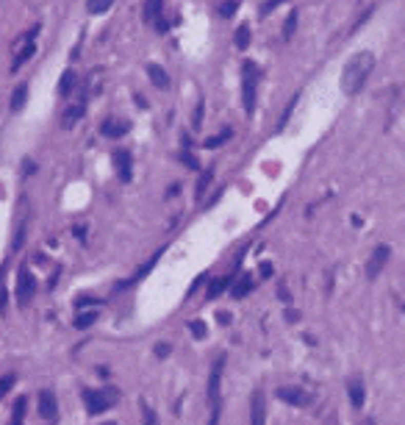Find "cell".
I'll list each match as a JSON object with an SVG mask.
<instances>
[{"label": "cell", "mask_w": 405, "mask_h": 425, "mask_svg": "<svg viewBox=\"0 0 405 425\" xmlns=\"http://www.w3.org/2000/svg\"><path fill=\"white\" fill-rule=\"evenodd\" d=\"M372 70H375V53H369V50L355 53V56L344 64V70H341V92L344 95H358L363 89V84L369 81Z\"/></svg>", "instance_id": "1"}, {"label": "cell", "mask_w": 405, "mask_h": 425, "mask_svg": "<svg viewBox=\"0 0 405 425\" xmlns=\"http://www.w3.org/2000/svg\"><path fill=\"white\" fill-rule=\"evenodd\" d=\"M258 78H261L258 64H256V61H244V67H242V103H244V112H247V114L256 112Z\"/></svg>", "instance_id": "2"}, {"label": "cell", "mask_w": 405, "mask_h": 425, "mask_svg": "<svg viewBox=\"0 0 405 425\" xmlns=\"http://www.w3.org/2000/svg\"><path fill=\"white\" fill-rule=\"evenodd\" d=\"M117 389H89L84 392V400H86V411L89 414H103L108 406L117 403Z\"/></svg>", "instance_id": "3"}, {"label": "cell", "mask_w": 405, "mask_h": 425, "mask_svg": "<svg viewBox=\"0 0 405 425\" xmlns=\"http://www.w3.org/2000/svg\"><path fill=\"white\" fill-rule=\"evenodd\" d=\"M33 294H36V281H33V275L23 267V270H20V275H17V300L25 306V303H31Z\"/></svg>", "instance_id": "4"}, {"label": "cell", "mask_w": 405, "mask_h": 425, "mask_svg": "<svg viewBox=\"0 0 405 425\" xmlns=\"http://www.w3.org/2000/svg\"><path fill=\"white\" fill-rule=\"evenodd\" d=\"M114 170H117V175H120V181H130V170H133V156H130V150L125 147H117L114 150Z\"/></svg>", "instance_id": "5"}, {"label": "cell", "mask_w": 405, "mask_h": 425, "mask_svg": "<svg viewBox=\"0 0 405 425\" xmlns=\"http://www.w3.org/2000/svg\"><path fill=\"white\" fill-rule=\"evenodd\" d=\"M389 256H391L389 245H377L375 253H372V258H369V264H367V278H377V275H380V270L386 267Z\"/></svg>", "instance_id": "6"}, {"label": "cell", "mask_w": 405, "mask_h": 425, "mask_svg": "<svg viewBox=\"0 0 405 425\" xmlns=\"http://www.w3.org/2000/svg\"><path fill=\"white\" fill-rule=\"evenodd\" d=\"M278 397L283 403H292V406H308V403H311V395L305 392V389H300V386H280L278 389Z\"/></svg>", "instance_id": "7"}, {"label": "cell", "mask_w": 405, "mask_h": 425, "mask_svg": "<svg viewBox=\"0 0 405 425\" xmlns=\"http://www.w3.org/2000/svg\"><path fill=\"white\" fill-rule=\"evenodd\" d=\"M250 425H266V400L261 389H256L250 397Z\"/></svg>", "instance_id": "8"}, {"label": "cell", "mask_w": 405, "mask_h": 425, "mask_svg": "<svg viewBox=\"0 0 405 425\" xmlns=\"http://www.w3.org/2000/svg\"><path fill=\"white\" fill-rule=\"evenodd\" d=\"M222 367H225V356H219L214 361V367H211V375H208V400L211 406L217 403L219 397V383H222Z\"/></svg>", "instance_id": "9"}, {"label": "cell", "mask_w": 405, "mask_h": 425, "mask_svg": "<svg viewBox=\"0 0 405 425\" xmlns=\"http://www.w3.org/2000/svg\"><path fill=\"white\" fill-rule=\"evenodd\" d=\"M39 414H42L45 420H56L59 417V400H56V395H53L50 389H42V392H39Z\"/></svg>", "instance_id": "10"}, {"label": "cell", "mask_w": 405, "mask_h": 425, "mask_svg": "<svg viewBox=\"0 0 405 425\" xmlns=\"http://www.w3.org/2000/svg\"><path fill=\"white\" fill-rule=\"evenodd\" d=\"M100 131H103V136H114V139H117V136H125L130 131V125L125 120H106Z\"/></svg>", "instance_id": "11"}, {"label": "cell", "mask_w": 405, "mask_h": 425, "mask_svg": "<svg viewBox=\"0 0 405 425\" xmlns=\"http://www.w3.org/2000/svg\"><path fill=\"white\" fill-rule=\"evenodd\" d=\"M147 75H150V81H153L159 89H169V75H167V70H164V67L147 64Z\"/></svg>", "instance_id": "12"}, {"label": "cell", "mask_w": 405, "mask_h": 425, "mask_svg": "<svg viewBox=\"0 0 405 425\" xmlns=\"http://www.w3.org/2000/svg\"><path fill=\"white\" fill-rule=\"evenodd\" d=\"M33 53H36V42H33V39H28V45H25L23 50H20L17 56H14V61H11V72H17L20 67H23L25 61H28V59L33 56Z\"/></svg>", "instance_id": "13"}, {"label": "cell", "mask_w": 405, "mask_h": 425, "mask_svg": "<svg viewBox=\"0 0 405 425\" xmlns=\"http://www.w3.org/2000/svg\"><path fill=\"white\" fill-rule=\"evenodd\" d=\"M84 112H86V100H78L72 108H67V112H64V125H67V128L75 125V122L84 117Z\"/></svg>", "instance_id": "14"}, {"label": "cell", "mask_w": 405, "mask_h": 425, "mask_svg": "<svg viewBox=\"0 0 405 425\" xmlns=\"http://www.w3.org/2000/svg\"><path fill=\"white\" fill-rule=\"evenodd\" d=\"M347 392H350V403H353L355 409H361L363 406V386H361V381H350Z\"/></svg>", "instance_id": "15"}, {"label": "cell", "mask_w": 405, "mask_h": 425, "mask_svg": "<svg viewBox=\"0 0 405 425\" xmlns=\"http://www.w3.org/2000/svg\"><path fill=\"white\" fill-rule=\"evenodd\" d=\"M75 86H78V78H75L72 70H67L64 75H61V81H59V95H70Z\"/></svg>", "instance_id": "16"}, {"label": "cell", "mask_w": 405, "mask_h": 425, "mask_svg": "<svg viewBox=\"0 0 405 425\" xmlns=\"http://www.w3.org/2000/svg\"><path fill=\"white\" fill-rule=\"evenodd\" d=\"M211 181H214V170H203L200 181H197V187H195V192H197V200H203V195H205V192H208Z\"/></svg>", "instance_id": "17"}, {"label": "cell", "mask_w": 405, "mask_h": 425, "mask_svg": "<svg viewBox=\"0 0 405 425\" xmlns=\"http://www.w3.org/2000/svg\"><path fill=\"white\" fill-rule=\"evenodd\" d=\"M230 286V278H217V281H211V286H208V292H205V298L208 300H214V298H219L225 289Z\"/></svg>", "instance_id": "18"}, {"label": "cell", "mask_w": 405, "mask_h": 425, "mask_svg": "<svg viewBox=\"0 0 405 425\" xmlns=\"http://www.w3.org/2000/svg\"><path fill=\"white\" fill-rule=\"evenodd\" d=\"M94 323H98V311H84V314H78V317H75V328H78V331H86V328H92Z\"/></svg>", "instance_id": "19"}, {"label": "cell", "mask_w": 405, "mask_h": 425, "mask_svg": "<svg viewBox=\"0 0 405 425\" xmlns=\"http://www.w3.org/2000/svg\"><path fill=\"white\" fill-rule=\"evenodd\" d=\"M233 45L239 47V50H247V45H250V25H239L236 28V36H233Z\"/></svg>", "instance_id": "20"}, {"label": "cell", "mask_w": 405, "mask_h": 425, "mask_svg": "<svg viewBox=\"0 0 405 425\" xmlns=\"http://www.w3.org/2000/svg\"><path fill=\"white\" fill-rule=\"evenodd\" d=\"M25 100H28V86L20 84V86L14 89V95H11V108H14V112H20V108L25 106Z\"/></svg>", "instance_id": "21"}, {"label": "cell", "mask_w": 405, "mask_h": 425, "mask_svg": "<svg viewBox=\"0 0 405 425\" xmlns=\"http://www.w3.org/2000/svg\"><path fill=\"white\" fill-rule=\"evenodd\" d=\"M161 6H164V0H147V6H145V20L147 23H156V20L161 17Z\"/></svg>", "instance_id": "22"}, {"label": "cell", "mask_w": 405, "mask_h": 425, "mask_svg": "<svg viewBox=\"0 0 405 425\" xmlns=\"http://www.w3.org/2000/svg\"><path fill=\"white\" fill-rule=\"evenodd\" d=\"M114 0H86V9L89 14H106L108 9H111Z\"/></svg>", "instance_id": "23"}, {"label": "cell", "mask_w": 405, "mask_h": 425, "mask_svg": "<svg viewBox=\"0 0 405 425\" xmlns=\"http://www.w3.org/2000/svg\"><path fill=\"white\" fill-rule=\"evenodd\" d=\"M25 409H28V400H25V397H17V400H14V409H11V422H23Z\"/></svg>", "instance_id": "24"}, {"label": "cell", "mask_w": 405, "mask_h": 425, "mask_svg": "<svg viewBox=\"0 0 405 425\" xmlns=\"http://www.w3.org/2000/svg\"><path fill=\"white\" fill-rule=\"evenodd\" d=\"M228 139H230V128H228V131H222V134H217V136H208V139L203 142V147L214 150V147H219V145H225Z\"/></svg>", "instance_id": "25"}, {"label": "cell", "mask_w": 405, "mask_h": 425, "mask_svg": "<svg viewBox=\"0 0 405 425\" xmlns=\"http://www.w3.org/2000/svg\"><path fill=\"white\" fill-rule=\"evenodd\" d=\"M250 289H253V278H250V275H244L236 286H233V298H244V294L250 292Z\"/></svg>", "instance_id": "26"}, {"label": "cell", "mask_w": 405, "mask_h": 425, "mask_svg": "<svg viewBox=\"0 0 405 425\" xmlns=\"http://www.w3.org/2000/svg\"><path fill=\"white\" fill-rule=\"evenodd\" d=\"M294 31H297V11H292V14L286 17V23H283V39H292Z\"/></svg>", "instance_id": "27"}, {"label": "cell", "mask_w": 405, "mask_h": 425, "mask_svg": "<svg viewBox=\"0 0 405 425\" xmlns=\"http://www.w3.org/2000/svg\"><path fill=\"white\" fill-rule=\"evenodd\" d=\"M181 164H186L189 170H200V161L195 159V153H191L189 147H183V150H181Z\"/></svg>", "instance_id": "28"}, {"label": "cell", "mask_w": 405, "mask_h": 425, "mask_svg": "<svg viewBox=\"0 0 405 425\" xmlns=\"http://www.w3.org/2000/svg\"><path fill=\"white\" fill-rule=\"evenodd\" d=\"M297 100H300V95H294V98L289 100V106H286V112H283V117H280V122H278V131H283V128H286V122H289V117H292V112H294V106H297Z\"/></svg>", "instance_id": "29"}, {"label": "cell", "mask_w": 405, "mask_h": 425, "mask_svg": "<svg viewBox=\"0 0 405 425\" xmlns=\"http://www.w3.org/2000/svg\"><path fill=\"white\" fill-rule=\"evenodd\" d=\"M189 331H191V337H195V339H205V323H203V320H191Z\"/></svg>", "instance_id": "30"}, {"label": "cell", "mask_w": 405, "mask_h": 425, "mask_svg": "<svg viewBox=\"0 0 405 425\" xmlns=\"http://www.w3.org/2000/svg\"><path fill=\"white\" fill-rule=\"evenodd\" d=\"M236 0H225V3L222 6H219V14H222L225 20H228V17H233V14H236Z\"/></svg>", "instance_id": "31"}, {"label": "cell", "mask_w": 405, "mask_h": 425, "mask_svg": "<svg viewBox=\"0 0 405 425\" xmlns=\"http://www.w3.org/2000/svg\"><path fill=\"white\" fill-rule=\"evenodd\" d=\"M142 411H145V425H159V417H156V411L150 409L145 400H142Z\"/></svg>", "instance_id": "32"}, {"label": "cell", "mask_w": 405, "mask_h": 425, "mask_svg": "<svg viewBox=\"0 0 405 425\" xmlns=\"http://www.w3.org/2000/svg\"><path fill=\"white\" fill-rule=\"evenodd\" d=\"M203 114H205V108H203V100H200V103H197V108H195V114H191V128L203 125Z\"/></svg>", "instance_id": "33"}, {"label": "cell", "mask_w": 405, "mask_h": 425, "mask_svg": "<svg viewBox=\"0 0 405 425\" xmlns=\"http://www.w3.org/2000/svg\"><path fill=\"white\" fill-rule=\"evenodd\" d=\"M283 3V0H266L264 6H261V17H266V14H272V11L278 9V6Z\"/></svg>", "instance_id": "34"}, {"label": "cell", "mask_w": 405, "mask_h": 425, "mask_svg": "<svg viewBox=\"0 0 405 425\" xmlns=\"http://www.w3.org/2000/svg\"><path fill=\"white\" fill-rule=\"evenodd\" d=\"M11 386H14V375H6V378L0 381V397H3L6 392H9Z\"/></svg>", "instance_id": "35"}, {"label": "cell", "mask_w": 405, "mask_h": 425, "mask_svg": "<svg viewBox=\"0 0 405 425\" xmlns=\"http://www.w3.org/2000/svg\"><path fill=\"white\" fill-rule=\"evenodd\" d=\"M156 356H159V359H167V356H169V345H164V342H161V345H156Z\"/></svg>", "instance_id": "36"}, {"label": "cell", "mask_w": 405, "mask_h": 425, "mask_svg": "<svg viewBox=\"0 0 405 425\" xmlns=\"http://www.w3.org/2000/svg\"><path fill=\"white\" fill-rule=\"evenodd\" d=\"M208 425H219V403H214V411H211V420Z\"/></svg>", "instance_id": "37"}, {"label": "cell", "mask_w": 405, "mask_h": 425, "mask_svg": "<svg viewBox=\"0 0 405 425\" xmlns=\"http://www.w3.org/2000/svg\"><path fill=\"white\" fill-rule=\"evenodd\" d=\"M23 170H25V173H33V170H36V164H33V161H23Z\"/></svg>", "instance_id": "38"}, {"label": "cell", "mask_w": 405, "mask_h": 425, "mask_svg": "<svg viewBox=\"0 0 405 425\" xmlns=\"http://www.w3.org/2000/svg\"><path fill=\"white\" fill-rule=\"evenodd\" d=\"M278 294H280L283 300H289V289H286V286H278Z\"/></svg>", "instance_id": "39"}, {"label": "cell", "mask_w": 405, "mask_h": 425, "mask_svg": "<svg viewBox=\"0 0 405 425\" xmlns=\"http://www.w3.org/2000/svg\"><path fill=\"white\" fill-rule=\"evenodd\" d=\"M286 320H300V311H294V308H292V311H286Z\"/></svg>", "instance_id": "40"}, {"label": "cell", "mask_w": 405, "mask_h": 425, "mask_svg": "<svg viewBox=\"0 0 405 425\" xmlns=\"http://www.w3.org/2000/svg\"><path fill=\"white\" fill-rule=\"evenodd\" d=\"M261 275H272V267L269 264H261Z\"/></svg>", "instance_id": "41"}, {"label": "cell", "mask_w": 405, "mask_h": 425, "mask_svg": "<svg viewBox=\"0 0 405 425\" xmlns=\"http://www.w3.org/2000/svg\"><path fill=\"white\" fill-rule=\"evenodd\" d=\"M363 425H375V420H367V422H363Z\"/></svg>", "instance_id": "42"}, {"label": "cell", "mask_w": 405, "mask_h": 425, "mask_svg": "<svg viewBox=\"0 0 405 425\" xmlns=\"http://www.w3.org/2000/svg\"><path fill=\"white\" fill-rule=\"evenodd\" d=\"M11 425H23V422H11Z\"/></svg>", "instance_id": "43"}, {"label": "cell", "mask_w": 405, "mask_h": 425, "mask_svg": "<svg viewBox=\"0 0 405 425\" xmlns=\"http://www.w3.org/2000/svg\"><path fill=\"white\" fill-rule=\"evenodd\" d=\"M103 425H114V422H103Z\"/></svg>", "instance_id": "44"}]
</instances>
